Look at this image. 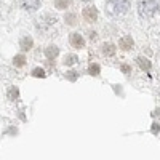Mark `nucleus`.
Wrapping results in <instances>:
<instances>
[{
  "label": "nucleus",
  "mask_w": 160,
  "mask_h": 160,
  "mask_svg": "<svg viewBox=\"0 0 160 160\" xmlns=\"http://www.w3.org/2000/svg\"><path fill=\"white\" fill-rule=\"evenodd\" d=\"M128 8H130L128 0H108V3H106V10H108V13L112 16L125 15Z\"/></svg>",
  "instance_id": "1"
},
{
  "label": "nucleus",
  "mask_w": 160,
  "mask_h": 160,
  "mask_svg": "<svg viewBox=\"0 0 160 160\" xmlns=\"http://www.w3.org/2000/svg\"><path fill=\"white\" fill-rule=\"evenodd\" d=\"M157 8H158V5H157L155 0H142V2L139 3L138 10H139V15L142 18H151V16L155 15Z\"/></svg>",
  "instance_id": "2"
},
{
  "label": "nucleus",
  "mask_w": 160,
  "mask_h": 160,
  "mask_svg": "<svg viewBox=\"0 0 160 160\" xmlns=\"http://www.w3.org/2000/svg\"><path fill=\"white\" fill-rule=\"evenodd\" d=\"M19 2L24 10H29V11H35L40 7V0H19Z\"/></svg>",
  "instance_id": "3"
},
{
  "label": "nucleus",
  "mask_w": 160,
  "mask_h": 160,
  "mask_svg": "<svg viewBox=\"0 0 160 160\" xmlns=\"http://www.w3.org/2000/svg\"><path fill=\"white\" fill-rule=\"evenodd\" d=\"M83 18L87 19V21H96L98 19V10L95 8V7H87L85 10H83Z\"/></svg>",
  "instance_id": "4"
},
{
  "label": "nucleus",
  "mask_w": 160,
  "mask_h": 160,
  "mask_svg": "<svg viewBox=\"0 0 160 160\" xmlns=\"http://www.w3.org/2000/svg\"><path fill=\"white\" fill-rule=\"evenodd\" d=\"M71 45L74 48H83L85 47V40H83V37L80 34L74 32V34H71Z\"/></svg>",
  "instance_id": "5"
},
{
  "label": "nucleus",
  "mask_w": 160,
  "mask_h": 160,
  "mask_svg": "<svg viewBox=\"0 0 160 160\" xmlns=\"http://www.w3.org/2000/svg\"><path fill=\"white\" fill-rule=\"evenodd\" d=\"M120 48H123V50H130L133 47V38L131 37H123V38H120V42H118Z\"/></svg>",
  "instance_id": "6"
},
{
  "label": "nucleus",
  "mask_w": 160,
  "mask_h": 160,
  "mask_svg": "<svg viewBox=\"0 0 160 160\" xmlns=\"http://www.w3.org/2000/svg\"><path fill=\"white\" fill-rule=\"evenodd\" d=\"M19 45H21V48H22L24 51L31 50V48H32V38H31V37H22Z\"/></svg>",
  "instance_id": "7"
},
{
  "label": "nucleus",
  "mask_w": 160,
  "mask_h": 160,
  "mask_svg": "<svg viewBox=\"0 0 160 160\" xmlns=\"http://www.w3.org/2000/svg\"><path fill=\"white\" fill-rule=\"evenodd\" d=\"M102 53L106 56H112L114 53H115V47L112 45V43H106L104 47H102Z\"/></svg>",
  "instance_id": "8"
},
{
  "label": "nucleus",
  "mask_w": 160,
  "mask_h": 160,
  "mask_svg": "<svg viewBox=\"0 0 160 160\" xmlns=\"http://www.w3.org/2000/svg\"><path fill=\"white\" fill-rule=\"evenodd\" d=\"M45 55H47V58H56L58 56V48L56 47H48L47 50H45Z\"/></svg>",
  "instance_id": "9"
},
{
  "label": "nucleus",
  "mask_w": 160,
  "mask_h": 160,
  "mask_svg": "<svg viewBox=\"0 0 160 160\" xmlns=\"http://www.w3.org/2000/svg\"><path fill=\"white\" fill-rule=\"evenodd\" d=\"M138 64L141 66L142 69H146V71H149V69H151V62L146 59V58H138Z\"/></svg>",
  "instance_id": "10"
},
{
  "label": "nucleus",
  "mask_w": 160,
  "mask_h": 160,
  "mask_svg": "<svg viewBox=\"0 0 160 160\" xmlns=\"http://www.w3.org/2000/svg\"><path fill=\"white\" fill-rule=\"evenodd\" d=\"M77 62V56L75 55H68L64 58V64L66 66H72V64H75Z\"/></svg>",
  "instance_id": "11"
},
{
  "label": "nucleus",
  "mask_w": 160,
  "mask_h": 160,
  "mask_svg": "<svg viewBox=\"0 0 160 160\" xmlns=\"http://www.w3.org/2000/svg\"><path fill=\"white\" fill-rule=\"evenodd\" d=\"M18 96H19V93H18L16 87H11V88L8 90V98H10V99H16Z\"/></svg>",
  "instance_id": "12"
},
{
  "label": "nucleus",
  "mask_w": 160,
  "mask_h": 160,
  "mask_svg": "<svg viewBox=\"0 0 160 160\" xmlns=\"http://www.w3.org/2000/svg\"><path fill=\"white\" fill-rule=\"evenodd\" d=\"M68 5H69V0H56V2H55V7L59 8V10L68 8Z\"/></svg>",
  "instance_id": "13"
},
{
  "label": "nucleus",
  "mask_w": 160,
  "mask_h": 160,
  "mask_svg": "<svg viewBox=\"0 0 160 160\" xmlns=\"http://www.w3.org/2000/svg\"><path fill=\"white\" fill-rule=\"evenodd\" d=\"M15 66H18V68H21V66H24V62H26V58L22 56V55H18V56H15Z\"/></svg>",
  "instance_id": "14"
},
{
  "label": "nucleus",
  "mask_w": 160,
  "mask_h": 160,
  "mask_svg": "<svg viewBox=\"0 0 160 160\" xmlns=\"http://www.w3.org/2000/svg\"><path fill=\"white\" fill-rule=\"evenodd\" d=\"M90 74L91 75H99V66L98 64H91L90 66Z\"/></svg>",
  "instance_id": "15"
},
{
  "label": "nucleus",
  "mask_w": 160,
  "mask_h": 160,
  "mask_svg": "<svg viewBox=\"0 0 160 160\" xmlns=\"http://www.w3.org/2000/svg\"><path fill=\"white\" fill-rule=\"evenodd\" d=\"M32 75H34V77H42V78H43V77H45V71L40 69V68H37V69L32 71Z\"/></svg>",
  "instance_id": "16"
},
{
  "label": "nucleus",
  "mask_w": 160,
  "mask_h": 160,
  "mask_svg": "<svg viewBox=\"0 0 160 160\" xmlns=\"http://www.w3.org/2000/svg\"><path fill=\"white\" fill-rule=\"evenodd\" d=\"M66 21H69V24H75L74 21H75V18L72 16V15H69V16H66Z\"/></svg>",
  "instance_id": "17"
},
{
  "label": "nucleus",
  "mask_w": 160,
  "mask_h": 160,
  "mask_svg": "<svg viewBox=\"0 0 160 160\" xmlns=\"http://www.w3.org/2000/svg\"><path fill=\"white\" fill-rule=\"evenodd\" d=\"M122 71H123V72H128L130 68H128V66H122Z\"/></svg>",
  "instance_id": "18"
},
{
  "label": "nucleus",
  "mask_w": 160,
  "mask_h": 160,
  "mask_svg": "<svg viewBox=\"0 0 160 160\" xmlns=\"http://www.w3.org/2000/svg\"><path fill=\"white\" fill-rule=\"evenodd\" d=\"M83 2H88V0H83Z\"/></svg>",
  "instance_id": "19"
}]
</instances>
